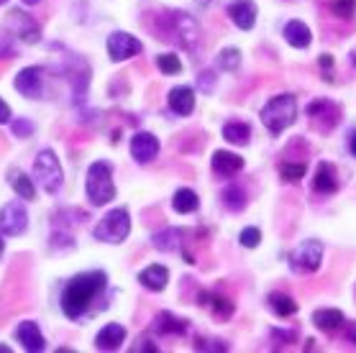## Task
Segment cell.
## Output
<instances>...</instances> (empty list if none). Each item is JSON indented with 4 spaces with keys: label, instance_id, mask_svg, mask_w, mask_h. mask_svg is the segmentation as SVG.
I'll list each match as a JSON object with an SVG mask.
<instances>
[{
    "label": "cell",
    "instance_id": "cell-1",
    "mask_svg": "<svg viewBox=\"0 0 356 353\" xmlns=\"http://www.w3.org/2000/svg\"><path fill=\"white\" fill-rule=\"evenodd\" d=\"M106 281H108L106 272H85L67 281L65 292H62V310H65L67 318L74 320L82 313H88L92 299L106 289Z\"/></svg>",
    "mask_w": 356,
    "mask_h": 353
},
{
    "label": "cell",
    "instance_id": "cell-2",
    "mask_svg": "<svg viewBox=\"0 0 356 353\" xmlns=\"http://www.w3.org/2000/svg\"><path fill=\"white\" fill-rule=\"evenodd\" d=\"M259 115L269 133L280 136L282 131H287L292 123L298 121V97L292 95V92H282V95L269 97V103L261 108Z\"/></svg>",
    "mask_w": 356,
    "mask_h": 353
},
{
    "label": "cell",
    "instance_id": "cell-3",
    "mask_svg": "<svg viewBox=\"0 0 356 353\" xmlns=\"http://www.w3.org/2000/svg\"><path fill=\"white\" fill-rule=\"evenodd\" d=\"M85 192L92 205H108L115 197V185H113V172L111 164L106 161H95L88 169V179H85Z\"/></svg>",
    "mask_w": 356,
    "mask_h": 353
},
{
    "label": "cell",
    "instance_id": "cell-4",
    "mask_svg": "<svg viewBox=\"0 0 356 353\" xmlns=\"http://www.w3.org/2000/svg\"><path fill=\"white\" fill-rule=\"evenodd\" d=\"M33 179L41 185V190L47 192H59V187L65 182V172H62V164H59L57 154L51 149H44V151L36 154V161H33Z\"/></svg>",
    "mask_w": 356,
    "mask_h": 353
},
{
    "label": "cell",
    "instance_id": "cell-5",
    "mask_svg": "<svg viewBox=\"0 0 356 353\" xmlns=\"http://www.w3.org/2000/svg\"><path fill=\"white\" fill-rule=\"evenodd\" d=\"M131 233V215L126 208H115L111 210L100 223L95 225V231H92V236H95L97 241L103 243H123L126 238H129Z\"/></svg>",
    "mask_w": 356,
    "mask_h": 353
},
{
    "label": "cell",
    "instance_id": "cell-6",
    "mask_svg": "<svg viewBox=\"0 0 356 353\" xmlns=\"http://www.w3.org/2000/svg\"><path fill=\"white\" fill-rule=\"evenodd\" d=\"M167 24H170V28H167L170 36H164V39L175 41V44H179V47L185 49H195L197 39H200V26H197V21L190 13H185V10H172L170 16H167Z\"/></svg>",
    "mask_w": 356,
    "mask_h": 353
},
{
    "label": "cell",
    "instance_id": "cell-7",
    "mask_svg": "<svg viewBox=\"0 0 356 353\" xmlns=\"http://www.w3.org/2000/svg\"><path fill=\"white\" fill-rule=\"evenodd\" d=\"M323 264V243L308 238L290 251V266L298 274H313Z\"/></svg>",
    "mask_w": 356,
    "mask_h": 353
},
{
    "label": "cell",
    "instance_id": "cell-8",
    "mask_svg": "<svg viewBox=\"0 0 356 353\" xmlns=\"http://www.w3.org/2000/svg\"><path fill=\"white\" fill-rule=\"evenodd\" d=\"M305 113L310 115V121H313L316 131H323V133H331L341 121V108L336 103H331V100H325V97L313 100Z\"/></svg>",
    "mask_w": 356,
    "mask_h": 353
},
{
    "label": "cell",
    "instance_id": "cell-9",
    "mask_svg": "<svg viewBox=\"0 0 356 353\" xmlns=\"http://www.w3.org/2000/svg\"><path fill=\"white\" fill-rule=\"evenodd\" d=\"M29 228V213L21 200H13L0 208V233L6 236H21Z\"/></svg>",
    "mask_w": 356,
    "mask_h": 353
},
{
    "label": "cell",
    "instance_id": "cell-10",
    "mask_svg": "<svg viewBox=\"0 0 356 353\" xmlns=\"http://www.w3.org/2000/svg\"><path fill=\"white\" fill-rule=\"evenodd\" d=\"M141 49H144V44L126 31H115L108 36V54L113 62H126L131 56H136Z\"/></svg>",
    "mask_w": 356,
    "mask_h": 353
},
{
    "label": "cell",
    "instance_id": "cell-11",
    "mask_svg": "<svg viewBox=\"0 0 356 353\" xmlns=\"http://www.w3.org/2000/svg\"><path fill=\"white\" fill-rule=\"evenodd\" d=\"M257 16H259V10H257V3H254V0H234V3L228 6V18H231L234 26H238L241 31H251V28L257 26Z\"/></svg>",
    "mask_w": 356,
    "mask_h": 353
},
{
    "label": "cell",
    "instance_id": "cell-12",
    "mask_svg": "<svg viewBox=\"0 0 356 353\" xmlns=\"http://www.w3.org/2000/svg\"><path fill=\"white\" fill-rule=\"evenodd\" d=\"M156 154H159V138L154 133H136V136L131 138V156L138 161V164H149V161L156 159Z\"/></svg>",
    "mask_w": 356,
    "mask_h": 353
},
{
    "label": "cell",
    "instance_id": "cell-13",
    "mask_svg": "<svg viewBox=\"0 0 356 353\" xmlns=\"http://www.w3.org/2000/svg\"><path fill=\"white\" fill-rule=\"evenodd\" d=\"M8 26L13 28V33H16L18 39L26 41V44H36V41L41 39V28L39 24L33 21L29 13H21V10H13L8 16Z\"/></svg>",
    "mask_w": 356,
    "mask_h": 353
},
{
    "label": "cell",
    "instance_id": "cell-14",
    "mask_svg": "<svg viewBox=\"0 0 356 353\" xmlns=\"http://www.w3.org/2000/svg\"><path fill=\"white\" fill-rule=\"evenodd\" d=\"M339 187H341V179L336 167H333L331 161H321L316 167V174H313V190L318 195H333L339 192Z\"/></svg>",
    "mask_w": 356,
    "mask_h": 353
},
{
    "label": "cell",
    "instance_id": "cell-15",
    "mask_svg": "<svg viewBox=\"0 0 356 353\" xmlns=\"http://www.w3.org/2000/svg\"><path fill=\"white\" fill-rule=\"evenodd\" d=\"M197 305L211 307L213 315H216L218 320H228L236 310L234 299L226 297V295H220V292H208V289H202L200 295H197Z\"/></svg>",
    "mask_w": 356,
    "mask_h": 353
},
{
    "label": "cell",
    "instance_id": "cell-16",
    "mask_svg": "<svg viewBox=\"0 0 356 353\" xmlns=\"http://www.w3.org/2000/svg\"><path fill=\"white\" fill-rule=\"evenodd\" d=\"M16 338H18V343L24 345L26 351H31V353L44 351V348H47V340H44V336H41L39 325H36V322H31V320H24L21 325H18Z\"/></svg>",
    "mask_w": 356,
    "mask_h": 353
},
{
    "label": "cell",
    "instance_id": "cell-17",
    "mask_svg": "<svg viewBox=\"0 0 356 353\" xmlns=\"http://www.w3.org/2000/svg\"><path fill=\"white\" fill-rule=\"evenodd\" d=\"M16 90L21 92L24 97H36L41 95V69L39 67H26L21 72L16 74Z\"/></svg>",
    "mask_w": 356,
    "mask_h": 353
},
{
    "label": "cell",
    "instance_id": "cell-18",
    "mask_svg": "<svg viewBox=\"0 0 356 353\" xmlns=\"http://www.w3.org/2000/svg\"><path fill=\"white\" fill-rule=\"evenodd\" d=\"M170 110L177 113V115H190L195 110V90L187 88V85H177V88L170 90Z\"/></svg>",
    "mask_w": 356,
    "mask_h": 353
},
{
    "label": "cell",
    "instance_id": "cell-19",
    "mask_svg": "<svg viewBox=\"0 0 356 353\" xmlns=\"http://www.w3.org/2000/svg\"><path fill=\"white\" fill-rule=\"evenodd\" d=\"M343 322H346V318L336 307H321V310L313 313V325L318 330H323V333H339L343 328Z\"/></svg>",
    "mask_w": 356,
    "mask_h": 353
},
{
    "label": "cell",
    "instance_id": "cell-20",
    "mask_svg": "<svg viewBox=\"0 0 356 353\" xmlns=\"http://www.w3.org/2000/svg\"><path fill=\"white\" fill-rule=\"evenodd\" d=\"M211 167L220 176H234L243 169V159L234 151H216L211 159Z\"/></svg>",
    "mask_w": 356,
    "mask_h": 353
},
{
    "label": "cell",
    "instance_id": "cell-21",
    "mask_svg": "<svg viewBox=\"0 0 356 353\" xmlns=\"http://www.w3.org/2000/svg\"><path fill=\"white\" fill-rule=\"evenodd\" d=\"M123 340H126V328H123L121 322H108L106 328L97 333L95 345L100 351H115V348L123 345Z\"/></svg>",
    "mask_w": 356,
    "mask_h": 353
},
{
    "label": "cell",
    "instance_id": "cell-22",
    "mask_svg": "<svg viewBox=\"0 0 356 353\" xmlns=\"http://www.w3.org/2000/svg\"><path fill=\"white\" fill-rule=\"evenodd\" d=\"M138 281H141L146 289H152V292H162V289L167 287V281H170V269L162 264L146 266L144 272L138 274Z\"/></svg>",
    "mask_w": 356,
    "mask_h": 353
},
{
    "label": "cell",
    "instance_id": "cell-23",
    "mask_svg": "<svg viewBox=\"0 0 356 353\" xmlns=\"http://www.w3.org/2000/svg\"><path fill=\"white\" fill-rule=\"evenodd\" d=\"M284 41L292 49H308L313 44V31L302 21H290L284 26Z\"/></svg>",
    "mask_w": 356,
    "mask_h": 353
},
{
    "label": "cell",
    "instance_id": "cell-24",
    "mask_svg": "<svg viewBox=\"0 0 356 353\" xmlns=\"http://www.w3.org/2000/svg\"><path fill=\"white\" fill-rule=\"evenodd\" d=\"M267 305L277 318H290V315L298 313V302L290 295H284V292H269Z\"/></svg>",
    "mask_w": 356,
    "mask_h": 353
},
{
    "label": "cell",
    "instance_id": "cell-25",
    "mask_svg": "<svg viewBox=\"0 0 356 353\" xmlns=\"http://www.w3.org/2000/svg\"><path fill=\"white\" fill-rule=\"evenodd\" d=\"M172 208L177 210L179 215H187V213H195L200 208V197L190 190V187H179L175 197H172Z\"/></svg>",
    "mask_w": 356,
    "mask_h": 353
},
{
    "label": "cell",
    "instance_id": "cell-26",
    "mask_svg": "<svg viewBox=\"0 0 356 353\" xmlns=\"http://www.w3.org/2000/svg\"><path fill=\"white\" fill-rule=\"evenodd\" d=\"M223 138H226L228 144H234V146H246L251 141L249 123H243V121H228L226 126H223Z\"/></svg>",
    "mask_w": 356,
    "mask_h": 353
},
{
    "label": "cell",
    "instance_id": "cell-27",
    "mask_svg": "<svg viewBox=\"0 0 356 353\" xmlns=\"http://www.w3.org/2000/svg\"><path fill=\"white\" fill-rule=\"evenodd\" d=\"M8 176H10V187H13V192H16L21 200H33V197H36V187H33V179H29L24 172H18V169H10Z\"/></svg>",
    "mask_w": 356,
    "mask_h": 353
},
{
    "label": "cell",
    "instance_id": "cell-28",
    "mask_svg": "<svg viewBox=\"0 0 356 353\" xmlns=\"http://www.w3.org/2000/svg\"><path fill=\"white\" fill-rule=\"evenodd\" d=\"M277 172H280V176H282L284 182H300L302 176H305V172H308V164L305 161H290V159H284L277 164Z\"/></svg>",
    "mask_w": 356,
    "mask_h": 353
},
{
    "label": "cell",
    "instance_id": "cell-29",
    "mask_svg": "<svg viewBox=\"0 0 356 353\" xmlns=\"http://www.w3.org/2000/svg\"><path fill=\"white\" fill-rule=\"evenodd\" d=\"M154 328L159 330V333H164V336H182L187 330V320H179V318H175L172 313H162L156 318Z\"/></svg>",
    "mask_w": 356,
    "mask_h": 353
},
{
    "label": "cell",
    "instance_id": "cell-30",
    "mask_svg": "<svg viewBox=\"0 0 356 353\" xmlns=\"http://www.w3.org/2000/svg\"><path fill=\"white\" fill-rule=\"evenodd\" d=\"M154 246L159 251H179L182 249V231H177V228H167V231L156 233Z\"/></svg>",
    "mask_w": 356,
    "mask_h": 353
},
{
    "label": "cell",
    "instance_id": "cell-31",
    "mask_svg": "<svg viewBox=\"0 0 356 353\" xmlns=\"http://www.w3.org/2000/svg\"><path fill=\"white\" fill-rule=\"evenodd\" d=\"M216 67L223 69V72H236V69L241 67V51L234 49V47L220 49L218 56H216Z\"/></svg>",
    "mask_w": 356,
    "mask_h": 353
},
{
    "label": "cell",
    "instance_id": "cell-32",
    "mask_svg": "<svg viewBox=\"0 0 356 353\" xmlns=\"http://www.w3.org/2000/svg\"><path fill=\"white\" fill-rule=\"evenodd\" d=\"M223 205L228 210H234V213L246 208V192L241 190V185H228L223 190Z\"/></svg>",
    "mask_w": 356,
    "mask_h": 353
},
{
    "label": "cell",
    "instance_id": "cell-33",
    "mask_svg": "<svg viewBox=\"0 0 356 353\" xmlns=\"http://www.w3.org/2000/svg\"><path fill=\"white\" fill-rule=\"evenodd\" d=\"M331 13L343 21H354L356 16V0H331Z\"/></svg>",
    "mask_w": 356,
    "mask_h": 353
},
{
    "label": "cell",
    "instance_id": "cell-34",
    "mask_svg": "<svg viewBox=\"0 0 356 353\" xmlns=\"http://www.w3.org/2000/svg\"><path fill=\"white\" fill-rule=\"evenodd\" d=\"M156 67H159L164 74H179L182 72V62H179L177 54H159L156 56Z\"/></svg>",
    "mask_w": 356,
    "mask_h": 353
},
{
    "label": "cell",
    "instance_id": "cell-35",
    "mask_svg": "<svg viewBox=\"0 0 356 353\" xmlns=\"http://www.w3.org/2000/svg\"><path fill=\"white\" fill-rule=\"evenodd\" d=\"M238 241H241L243 249H257L261 241V231L257 225H249V228H243V231L238 233Z\"/></svg>",
    "mask_w": 356,
    "mask_h": 353
},
{
    "label": "cell",
    "instance_id": "cell-36",
    "mask_svg": "<svg viewBox=\"0 0 356 353\" xmlns=\"http://www.w3.org/2000/svg\"><path fill=\"white\" fill-rule=\"evenodd\" d=\"M318 67H321V72H323L325 82H333V56L331 54H321V59H318Z\"/></svg>",
    "mask_w": 356,
    "mask_h": 353
},
{
    "label": "cell",
    "instance_id": "cell-37",
    "mask_svg": "<svg viewBox=\"0 0 356 353\" xmlns=\"http://www.w3.org/2000/svg\"><path fill=\"white\" fill-rule=\"evenodd\" d=\"M195 348L197 351H228V343H223V340H200L197 338Z\"/></svg>",
    "mask_w": 356,
    "mask_h": 353
},
{
    "label": "cell",
    "instance_id": "cell-38",
    "mask_svg": "<svg viewBox=\"0 0 356 353\" xmlns=\"http://www.w3.org/2000/svg\"><path fill=\"white\" fill-rule=\"evenodd\" d=\"M13 133L21 138H29L33 133V123L31 121H26V118H21V121L13 123Z\"/></svg>",
    "mask_w": 356,
    "mask_h": 353
},
{
    "label": "cell",
    "instance_id": "cell-39",
    "mask_svg": "<svg viewBox=\"0 0 356 353\" xmlns=\"http://www.w3.org/2000/svg\"><path fill=\"white\" fill-rule=\"evenodd\" d=\"M272 338H275V340H282V345H290V343H295V340H298V333H295V330L275 328V330H272Z\"/></svg>",
    "mask_w": 356,
    "mask_h": 353
},
{
    "label": "cell",
    "instance_id": "cell-40",
    "mask_svg": "<svg viewBox=\"0 0 356 353\" xmlns=\"http://www.w3.org/2000/svg\"><path fill=\"white\" fill-rule=\"evenodd\" d=\"M197 85H202V90H205V92H211V90H213V72L197 74Z\"/></svg>",
    "mask_w": 356,
    "mask_h": 353
},
{
    "label": "cell",
    "instance_id": "cell-41",
    "mask_svg": "<svg viewBox=\"0 0 356 353\" xmlns=\"http://www.w3.org/2000/svg\"><path fill=\"white\" fill-rule=\"evenodd\" d=\"M343 336L348 338V340H351V343L356 345V320H351V322H343Z\"/></svg>",
    "mask_w": 356,
    "mask_h": 353
},
{
    "label": "cell",
    "instance_id": "cell-42",
    "mask_svg": "<svg viewBox=\"0 0 356 353\" xmlns=\"http://www.w3.org/2000/svg\"><path fill=\"white\" fill-rule=\"evenodd\" d=\"M10 121V108H8V103L0 97V123H8Z\"/></svg>",
    "mask_w": 356,
    "mask_h": 353
},
{
    "label": "cell",
    "instance_id": "cell-43",
    "mask_svg": "<svg viewBox=\"0 0 356 353\" xmlns=\"http://www.w3.org/2000/svg\"><path fill=\"white\" fill-rule=\"evenodd\" d=\"M348 151H351L356 156V129L351 131V136H348Z\"/></svg>",
    "mask_w": 356,
    "mask_h": 353
},
{
    "label": "cell",
    "instance_id": "cell-44",
    "mask_svg": "<svg viewBox=\"0 0 356 353\" xmlns=\"http://www.w3.org/2000/svg\"><path fill=\"white\" fill-rule=\"evenodd\" d=\"M195 3H197V6H200V8H208V6H211L213 0H195Z\"/></svg>",
    "mask_w": 356,
    "mask_h": 353
},
{
    "label": "cell",
    "instance_id": "cell-45",
    "mask_svg": "<svg viewBox=\"0 0 356 353\" xmlns=\"http://www.w3.org/2000/svg\"><path fill=\"white\" fill-rule=\"evenodd\" d=\"M26 6H36V3H41V0H24Z\"/></svg>",
    "mask_w": 356,
    "mask_h": 353
},
{
    "label": "cell",
    "instance_id": "cell-46",
    "mask_svg": "<svg viewBox=\"0 0 356 353\" xmlns=\"http://www.w3.org/2000/svg\"><path fill=\"white\" fill-rule=\"evenodd\" d=\"M0 353H10V348L8 345H0Z\"/></svg>",
    "mask_w": 356,
    "mask_h": 353
},
{
    "label": "cell",
    "instance_id": "cell-47",
    "mask_svg": "<svg viewBox=\"0 0 356 353\" xmlns=\"http://www.w3.org/2000/svg\"><path fill=\"white\" fill-rule=\"evenodd\" d=\"M3 249H6V246H3V241H0V254H3Z\"/></svg>",
    "mask_w": 356,
    "mask_h": 353
},
{
    "label": "cell",
    "instance_id": "cell-48",
    "mask_svg": "<svg viewBox=\"0 0 356 353\" xmlns=\"http://www.w3.org/2000/svg\"><path fill=\"white\" fill-rule=\"evenodd\" d=\"M3 3H8V0H0V6H3Z\"/></svg>",
    "mask_w": 356,
    "mask_h": 353
},
{
    "label": "cell",
    "instance_id": "cell-49",
    "mask_svg": "<svg viewBox=\"0 0 356 353\" xmlns=\"http://www.w3.org/2000/svg\"><path fill=\"white\" fill-rule=\"evenodd\" d=\"M354 65H356V56H354Z\"/></svg>",
    "mask_w": 356,
    "mask_h": 353
}]
</instances>
